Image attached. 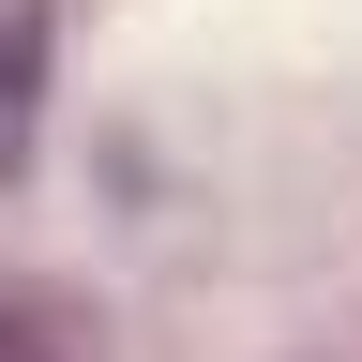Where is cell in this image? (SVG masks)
Masks as SVG:
<instances>
[{"instance_id": "6da1fadb", "label": "cell", "mask_w": 362, "mask_h": 362, "mask_svg": "<svg viewBox=\"0 0 362 362\" xmlns=\"http://www.w3.org/2000/svg\"><path fill=\"white\" fill-rule=\"evenodd\" d=\"M30 121H45V0H0V181L30 166Z\"/></svg>"}, {"instance_id": "7a4b0ae2", "label": "cell", "mask_w": 362, "mask_h": 362, "mask_svg": "<svg viewBox=\"0 0 362 362\" xmlns=\"http://www.w3.org/2000/svg\"><path fill=\"white\" fill-rule=\"evenodd\" d=\"M0 362H61V347H30V332H0Z\"/></svg>"}]
</instances>
